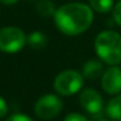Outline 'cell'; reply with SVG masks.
<instances>
[{"label": "cell", "mask_w": 121, "mask_h": 121, "mask_svg": "<svg viewBox=\"0 0 121 121\" xmlns=\"http://www.w3.org/2000/svg\"><path fill=\"white\" fill-rule=\"evenodd\" d=\"M53 20L56 27L63 34L74 37L91 26L94 13L91 7L83 3H68L56 9Z\"/></svg>", "instance_id": "obj_1"}, {"label": "cell", "mask_w": 121, "mask_h": 121, "mask_svg": "<svg viewBox=\"0 0 121 121\" xmlns=\"http://www.w3.org/2000/svg\"><path fill=\"white\" fill-rule=\"evenodd\" d=\"M95 52L103 63L117 65L121 63V35L112 30L99 33L95 38Z\"/></svg>", "instance_id": "obj_2"}, {"label": "cell", "mask_w": 121, "mask_h": 121, "mask_svg": "<svg viewBox=\"0 0 121 121\" xmlns=\"http://www.w3.org/2000/svg\"><path fill=\"white\" fill-rule=\"evenodd\" d=\"M83 74L73 69L63 70L56 76L53 81V89L60 95L70 96V95L78 92L83 86Z\"/></svg>", "instance_id": "obj_3"}, {"label": "cell", "mask_w": 121, "mask_h": 121, "mask_svg": "<svg viewBox=\"0 0 121 121\" xmlns=\"http://www.w3.org/2000/svg\"><path fill=\"white\" fill-rule=\"evenodd\" d=\"M27 42V37L21 29L13 26L0 29V51L14 53L21 51Z\"/></svg>", "instance_id": "obj_4"}, {"label": "cell", "mask_w": 121, "mask_h": 121, "mask_svg": "<svg viewBox=\"0 0 121 121\" xmlns=\"http://www.w3.org/2000/svg\"><path fill=\"white\" fill-rule=\"evenodd\" d=\"M63 109V102L59 96L53 94H47L40 96L35 103V115L42 120H52Z\"/></svg>", "instance_id": "obj_5"}, {"label": "cell", "mask_w": 121, "mask_h": 121, "mask_svg": "<svg viewBox=\"0 0 121 121\" xmlns=\"http://www.w3.org/2000/svg\"><path fill=\"white\" fill-rule=\"evenodd\" d=\"M79 103L82 108L90 115H100L103 111V98L94 89H85L79 95Z\"/></svg>", "instance_id": "obj_6"}, {"label": "cell", "mask_w": 121, "mask_h": 121, "mask_svg": "<svg viewBox=\"0 0 121 121\" xmlns=\"http://www.w3.org/2000/svg\"><path fill=\"white\" fill-rule=\"evenodd\" d=\"M102 87L107 94L115 95L121 91V68L112 65L102 76Z\"/></svg>", "instance_id": "obj_7"}, {"label": "cell", "mask_w": 121, "mask_h": 121, "mask_svg": "<svg viewBox=\"0 0 121 121\" xmlns=\"http://www.w3.org/2000/svg\"><path fill=\"white\" fill-rule=\"evenodd\" d=\"M104 73V68H103V63L96 59H91V60L86 61L82 68V74L85 78L87 79H96L103 76Z\"/></svg>", "instance_id": "obj_8"}, {"label": "cell", "mask_w": 121, "mask_h": 121, "mask_svg": "<svg viewBox=\"0 0 121 121\" xmlns=\"http://www.w3.org/2000/svg\"><path fill=\"white\" fill-rule=\"evenodd\" d=\"M105 111H107V115L112 120L121 121V94L116 95L115 98H112L108 102Z\"/></svg>", "instance_id": "obj_9"}, {"label": "cell", "mask_w": 121, "mask_h": 121, "mask_svg": "<svg viewBox=\"0 0 121 121\" xmlns=\"http://www.w3.org/2000/svg\"><path fill=\"white\" fill-rule=\"evenodd\" d=\"M27 43L34 50H42L47 46V37L42 31H33L27 37Z\"/></svg>", "instance_id": "obj_10"}, {"label": "cell", "mask_w": 121, "mask_h": 121, "mask_svg": "<svg viewBox=\"0 0 121 121\" xmlns=\"http://www.w3.org/2000/svg\"><path fill=\"white\" fill-rule=\"evenodd\" d=\"M37 12L43 17H50V16H55V5L51 0H39L35 7Z\"/></svg>", "instance_id": "obj_11"}, {"label": "cell", "mask_w": 121, "mask_h": 121, "mask_svg": "<svg viewBox=\"0 0 121 121\" xmlns=\"http://www.w3.org/2000/svg\"><path fill=\"white\" fill-rule=\"evenodd\" d=\"M90 7L98 13H107L112 9L113 0H90Z\"/></svg>", "instance_id": "obj_12"}, {"label": "cell", "mask_w": 121, "mask_h": 121, "mask_svg": "<svg viewBox=\"0 0 121 121\" xmlns=\"http://www.w3.org/2000/svg\"><path fill=\"white\" fill-rule=\"evenodd\" d=\"M7 121H34L31 117L24 115V113H14V115H11Z\"/></svg>", "instance_id": "obj_13"}, {"label": "cell", "mask_w": 121, "mask_h": 121, "mask_svg": "<svg viewBox=\"0 0 121 121\" xmlns=\"http://www.w3.org/2000/svg\"><path fill=\"white\" fill-rule=\"evenodd\" d=\"M113 18H115L116 24L121 26V1H118L115 7H113Z\"/></svg>", "instance_id": "obj_14"}, {"label": "cell", "mask_w": 121, "mask_h": 121, "mask_svg": "<svg viewBox=\"0 0 121 121\" xmlns=\"http://www.w3.org/2000/svg\"><path fill=\"white\" fill-rule=\"evenodd\" d=\"M64 121H87V118L83 115H81V113H69L64 118Z\"/></svg>", "instance_id": "obj_15"}, {"label": "cell", "mask_w": 121, "mask_h": 121, "mask_svg": "<svg viewBox=\"0 0 121 121\" xmlns=\"http://www.w3.org/2000/svg\"><path fill=\"white\" fill-rule=\"evenodd\" d=\"M7 113H8V105H7V102L4 100V98L0 96V118H3Z\"/></svg>", "instance_id": "obj_16"}, {"label": "cell", "mask_w": 121, "mask_h": 121, "mask_svg": "<svg viewBox=\"0 0 121 121\" xmlns=\"http://www.w3.org/2000/svg\"><path fill=\"white\" fill-rule=\"evenodd\" d=\"M3 4H5V5H13V4H16L18 0H0Z\"/></svg>", "instance_id": "obj_17"}, {"label": "cell", "mask_w": 121, "mask_h": 121, "mask_svg": "<svg viewBox=\"0 0 121 121\" xmlns=\"http://www.w3.org/2000/svg\"><path fill=\"white\" fill-rule=\"evenodd\" d=\"M99 121H109V120H99Z\"/></svg>", "instance_id": "obj_18"}]
</instances>
